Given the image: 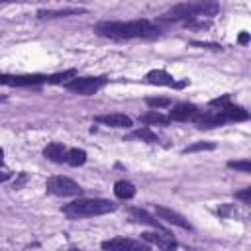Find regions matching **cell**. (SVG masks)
Masks as SVG:
<instances>
[{
    "label": "cell",
    "mask_w": 251,
    "mask_h": 251,
    "mask_svg": "<svg viewBox=\"0 0 251 251\" xmlns=\"http://www.w3.org/2000/svg\"><path fill=\"white\" fill-rule=\"evenodd\" d=\"M94 31L108 39H135V37H155L161 33L157 25L147 20H131V22H98Z\"/></svg>",
    "instance_id": "6da1fadb"
},
{
    "label": "cell",
    "mask_w": 251,
    "mask_h": 251,
    "mask_svg": "<svg viewBox=\"0 0 251 251\" xmlns=\"http://www.w3.org/2000/svg\"><path fill=\"white\" fill-rule=\"evenodd\" d=\"M220 12V4L216 0H190L180 2L167 10L161 20L165 22H194L196 18H212Z\"/></svg>",
    "instance_id": "7a4b0ae2"
},
{
    "label": "cell",
    "mask_w": 251,
    "mask_h": 251,
    "mask_svg": "<svg viewBox=\"0 0 251 251\" xmlns=\"http://www.w3.org/2000/svg\"><path fill=\"white\" fill-rule=\"evenodd\" d=\"M116 204L104 198H78L63 206V214L76 220V218H92V216H102L108 212H114Z\"/></svg>",
    "instance_id": "3957f363"
},
{
    "label": "cell",
    "mask_w": 251,
    "mask_h": 251,
    "mask_svg": "<svg viewBox=\"0 0 251 251\" xmlns=\"http://www.w3.org/2000/svg\"><path fill=\"white\" fill-rule=\"evenodd\" d=\"M106 82H108L106 76H73L69 82H65V88L75 94L90 96V94H96Z\"/></svg>",
    "instance_id": "277c9868"
},
{
    "label": "cell",
    "mask_w": 251,
    "mask_h": 251,
    "mask_svg": "<svg viewBox=\"0 0 251 251\" xmlns=\"http://www.w3.org/2000/svg\"><path fill=\"white\" fill-rule=\"evenodd\" d=\"M45 188L49 194L53 196H80L82 194V186L78 182H75L73 178L69 176H63V175H57V176H51L47 178L45 182Z\"/></svg>",
    "instance_id": "5b68a950"
},
{
    "label": "cell",
    "mask_w": 251,
    "mask_h": 251,
    "mask_svg": "<svg viewBox=\"0 0 251 251\" xmlns=\"http://www.w3.org/2000/svg\"><path fill=\"white\" fill-rule=\"evenodd\" d=\"M51 84V75H4L0 73V84L6 86H35Z\"/></svg>",
    "instance_id": "8992f818"
},
{
    "label": "cell",
    "mask_w": 251,
    "mask_h": 251,
    "mask_svg": "<svg viewBox=\"0 0 251 251\" xmlns=\"http://www.w3.org/2000/svg\"><path fill=\"white\" fill-rule=\"evenodd\" d=\"M210 106H214V108L222 110V112H224V116L227 118V122H243V120H247V118H249L247 110H243V108H239V106H235V104H231V102H229V94H224L222 98L212 100V102H210Z\"/></svg>",
    "instance_id": "52a82bcc"
},
{
    "label": "cell",
    "mask_w": 251,
    "mask_h": 251,
    "mask_svg": "<svg viewBox=\"0 0 251 251\" xmlns=\"http://www.w3.org/2000/svg\"><path fill=\"white\" fill-rule=\"evenodd\" d=\"M102 249H118V251H124V249H147V245L143 241H133V239H127V237H114V239H106L102 241Z\"/></svg>",
    "instance_id": "ba28073f"
},
{
    "label": "cell",
    "mask_w": 251,
    "mask_h": 251,
    "mask_svg": "<svg viewBox=\"0 0 251 251\" xmlns=\"http://www.w3.org/2000/svg\"><path fill=\"white\" fill-rule=\"evenodd\" d=\"M141 239L147 241V243H151V245H157L161 249H173V247H176V241L167 231H161V233H157V231H145V233H141Z\"/></svg>",
    "instance_id": "9c48e42d"
},
{
    "label": "cell",
    "mask_w": 251,
    "mask_h": 251,
    "mask_svg": "<svg viewBox=\"0 0 251 251\" xmlns=\"http://www.w3.org/2000/svg\"><path fill=\"white\" fill-rule=\"evenodd\" d=\"M155 212L161 220H165L167 224H173L176 227H182V229H190V224L184 220V216H180L178 212L171 210V208H165V206H155Z\"/></svg>",
    "instance_id": "30bf717a"
},
{
    "label": "cell",
    "mask_w": 251,
    "mask_h": 251,
    "mask_svg": "<svg viewBox=\"0 0 251 251\" xmlns=\"http://www.w3.org/2000/svg\"><path fill=\"white\" fill-rule=\"evenodd\" d=\"M145 80L149 82V84H157V86H182L184 82H175V78L167 73V71H163V69H153V71H149L147 75H145Z\"/></svg>",
    "instance_id": "8fae6325"
},
{
    "label": "cell",
    "mask_w": 251,
    "mask_h": 251,
    "mask_svg": "<svg viewBox=\"0 0 251 251\" xmlns=\"http://www.w3.org/2000/svg\"><path fill=\"white\" fill-rule=\"evenodd\" d=\"M196 114H198V108H196L194 104L180 102V104H176V106L169 112V120H175V122H186V120H192Z\"/></svg>",
    "instance_id": "7c38bea8"
},
{
    "label": "cell",
    "mask_w": 251,
    "mask_h": 251,
    "mask_svg": "<svg viewBox=\"0 0 251 251\" xmlns=\"http://www.w3.org/2000/svg\"><path fill=\"white\" fill-rule=\"evenodd\" d=\"M94 120L110 127H131L133 126V120L126 114H102V116H96Z\"/></svg>",
    "instance_id": "4fadbf2b"
},
{
    "label": "cell",
    "mask_w": 251,
    "mask_h": 251,
    "mask_svg": "<svg viewBox=\"0 0 251 251\" xmlns=\"http://www.w3.org/2000/svg\"><path fill=\"white\" fill-rule=\"evenodd\" d=\"M43 155H45V159H49L53 163H65V159H67V147L63 143L53 141V143H49L43 149Z\"/></svg>",
    "instance_id": "5bb4252c"
},
{
    "label": "cell",
    "mask_w": 251,
    "mask_h": 251,
    "mask_svg": "<svg viewBox=\"0 0 251 251\" xmlns=\"http://www.w3.org/2000/svg\"><path fill=\"white\" fill-rule=\"evenodd\" d=\"M139 122L141 124H145V126H165V124H169L171 120H169V116H165V114H161L159 110H149V112H145L143 116H139Z\"/></svg>",
    "instance_id": "9a60e30c"
},
{
    "label": "cell",
    "mask_w": 251,
    "mask_h": 251,
    "mask_svg": "<svg viewBox=\"0 0 251 251\" xmlns=\"http://www.w3.org/2000/svg\"><path fill=\"white\" fill-rule=\"evenodd\" d=\"M114 194H116L120 200H129V198L135 196V186H133V182H129V180H118V182L114 184Z\"/></svg>",
    "instance_id": "2e32d148"
},
{
    "label": "cell",
    "mask_w": 251,
    "mask_h": 251,
    "mask_svg": "<svg viewBox=\"0 0 251 251\" xmlns=\"http://www.w3.org/2000/svg\"><path fill=\"white\" fill-rule=\"evenodd\" d=\"M65 163H69L71 167H80L86 163V151L84 149H78V147H73V149H67V159Z\"/></svg>",
    "instance_id": "e0dca14e"
},
{
    "label": "cell",
    "mask_w": 251,
    "mask_h": 251,
    "mask_svg": "<svg viewBox=\"0 0 251 251\" xmlns=\"http://www.w3.org/2000/svg\"><path fill=\"white\" fill-rule=\"evenodd\" d=\"M73 14H84V10H80V8H65V10H39L37 12L39 18H65V16H73Z\"/></svg>",
    "instance_id": "ac0fdd59"
},
{
    "label": "cell",
    "mask_w": 251,
    "mask_h": 251,
    "mask_svg": "<svg viewBox=\"0 0 251 251\" xmlns=\"http://www.w3.org/2000/svg\"><path fill=\"white\" fill-rule=\"evenodd\" d=\"M129 214L137 220V222H141V224H147V226H151V227H155V229H159V231H163V227H161V224L157 222V220H153L145 210H141V208H131L129 210Z\"/></svg>",
    "instance_id": "d6986e66"
},
{
    "label": "cell",
    "mask_w": 251,
    "mask_h": 251,
    "mask_svg": "<svg viewBox=\"0 0 251 251\" xmlns=\"http://www.w3.org/2000/svg\"><path fill=\"white\" fill-rule=\"evenodd\" d=\"M127 137H129V139H141V141H147V143H157V135H155L147 126H143V127H139V129H133Z\"/></svg>",
    "instance_id": "ffe728a7"
},
{
    "label": "cell",
    "mask_w": 251,
    "mask_h": 251,
    "mask_svg": "<svg viewBox=\"0 0 251 251\" xmlns=\"http://www.w3.org/2000/svg\"><path fill=\"white\" fill-rule=\"evenodd\" d=\"M212 149H216V145H214V143H210V141H198V143H192V145H188V147L184 149V153H196V151H212Z\"/></svg>",
    "instance_id": "44dd1931"
},
{
    "label": "cell",
    "mask_w": 251,
    "mask_h": 251,
    "mask_svg": "<svg viewBox=\"0 0 251 251\" xmlns=\"http://www.w3.org/2000/svg\"><path fill=\"white\" fill-rule=\"evenodd\" d=\"M227 167L229 169H235V171H241V173H249L251 171V163L247 159H243V161H229Z\"/></svg>",
    "instance_id": "7402d4cb"
},
{
    "label": "cell",
    "mask_w": 251,
    "mask_h": 251,
    "mask_svg": "<svg viewBox=\"0 0 251 251\" xmlns=\"http://www.w3.org/2000/svg\"><path fill=\"white\" fill-rule=\"evenodd\" d=\"M147 102V106H151V108H165V106H169L171 104V100L169 98H147L145 100Z\"/></svg>",
    "instance_id": "603a6c76"
},
{
    "label": "cell",
    "mask_w": 251,
    "mask_h": 251,
    "mask_svg": "<svg viewBox=\"0 0 251 251\" xmlns=\"http://www.w3.org/2000/svg\"><path fill=\"white\" fill-rule=\"evenodd\" d=\"M235 198H239V200H243L245 204H251V188H245V190H241V192H237V194H235Z\"/></svg>",
    "instance_id": "cb8c5ba5"
},
{
    "label": "cell",
    "mask_w": 251,
    "mask_h": 251,
    "mask_svg": "<svg viewBox=\"0 0 251 251\" xmlns=\"http://www.w3.org/2000/svg\"><path fill=\"white\" fill-rule=\"evenodd\" d=\"M231 210H233V206H231V204H226V206H222V208L218 210V216L226 218V216H229V214H231Z\"/></svg>",
    "instance_id": "d4e9b609"
},
{
    "label": "cell",
    "mask_w": 251,
    "mask_h": 251,
    "mask_svg": "<svg viewBox=\"0 0 251 251\" xmlns=\"http://www.w3.org/2000/svg\"><path fill=\"white\" fill-rule=\"evenodd\" d=\"M237 41H239V43H241V45H245V43H247V41H249V33H247V31H243V33H241V35H239V39H237Z\"/></svg>",
    "instance_id": "484cf974"
},
{
    "label": "cell",
    "mask_w": 251,
    "mask_h": 251,
    "mask_svg": "<svg viewBox=\"0 0 251 251\" xmlns=\"http://www.w3.org/2000/svg\"><path fill=\"white\" fill-rule=\"evenodd\" d=\"M10 176H12V173H8V171H2V173H0V182H4V180H8Z\"/></svg>",
    "instance_id": "4316f807"
},
{
    "label": "cell",
    "mask_w": 251,
    "mask_h": 251,
    "mask_svg": "<svg viewBox=\"0 0 251 251\" xmlns=\"http://www.w3.org/2000/svg\"><path fill=\"white\" fill-rule=\"evenodd\" d=\"M2 165H4V149L0 147V167H2Z\"/></svg>",
    "instance_id": "83f0119b"
},
{
    "label": "cell",
    "mask_w": 251,
    "mask_h": 251,
    "mask_svg": "<svg viewBox=\"0 0 251 251\" xmlns=\"http://www.w3.org/2000/svg\"><path fill=\"white\" fill-rule=\"evenodd\" d=\"M0 2H25V0H0Z\"/></svg>",
    "instance_id": "f1b7e54d"
}]
</instances>
